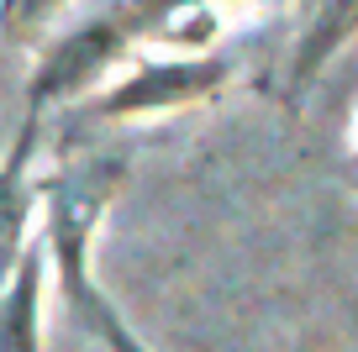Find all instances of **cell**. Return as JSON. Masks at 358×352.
I'll return each mask as SVG.
<instances>
[{
  "label": "cell",
  "mask_w": 358,
  "mask_h": 352,
  "mask_svg": "<svg viewBox=\"0 0 358 352\" xmlns=\"http://www.w3.org/2000/svg\"><path fill=\"white\" fill-rule=\"evenodd\" d=\"M127 184V158L106 153L90 158V163H74L64 174L43 179V216H37V237L48 247V263H53V279H85L90 274V253H95V237H101L106 210L116 205Z\"/></svg>",
  "instance_id": "obj_1"
},
{
  "label": "cell",
  "mask_w": 358,
  "mask_h": 352,
  "mask_svg": "<svg viewBox=\"0 0 358 352\" xmlns=\"http://www.w3.org/2000/svg\"><path fill=\"white\" fill-rule=\"evenodd\" d=\"M232 85V58L227 53H169V58H132L122 79L95 89L90 110L101 122H148L169 110H190L216 100Z\"/></svg>",
  "instance_id": "obj_2"
},
{
  "label": "cell",
  "mask_w": 358,
  "mask_h": 352,
  "mask_svg": "<svg viewBox=\"0 0 358 352\" xmlns=\"http://www.w3.org/2000/svg\"><path fill=\"white\" fill-rule=\"evenodd\" d=\"M132 47L137 43L122 32L111 6L101 16H90V22H74L69 32H58L32 58V74H27V116H48V110L69 105V100H85L90 89H106L116 68L132 64Z\"/></svg>",
  "instance_id": "obj_3"
},
{
  "label": "cell",
  "mask_w": 358,
  "mask_h": 352,
  "mask_svg": "<svg viewBox=\"0 0 358 352\" xmlns=\"http://www.w3.org/2000/svg\"><path fill=\"white\" fill-rule=\"evenodd\" d=\"M37 137H43V116H27L11 147L0 153V284L16 274L22 253L37 242V210H43Z\"/></svg>",
  "instance_id": "obj_4"
},
{
  "label": "cell",
  "mask_w": 358,
  "mask_h": 352,
  "mask_svg": "<svg viewBox=\"0 0 358 352\" xmlns=\"http://www.w3.org/2000/svg\"><path fill=\"white\" fill-rule=\"evenodd\" d=\"M258 0H116L111 16L132 43H174L190 53H211L227 11H248Z\"/></svg>",
  "instance_id": "obj_5"
},
{
  "label": "cell",
  "mask_w": 358,
  "mask_h": 352,
  "mask_svg": "<svg viewBox=\"0 0 358 352\" xmlns=\"http://www.w3.org/2000/svg\"><path fill=\"white\" fill-rule=\"evenodd\" d=\"M353 37H358V0H311V16H306L301 37L290 47V64H285V95H290V105L311 95V85L327 74V64Z\"/></svg>",
  "instance_id": "obj_6"
},
{
  "label": "cell",
  "mask_w": 358,
  "mask_h": 352,
  "mask_svg": "<svg viewBox=\"0 0 358 352\" xmlns=\"http://www.w3.org/2000/svg\"><path fill=\"white\" fill-rule=\"evenodd\" d=\"M48 274H53V263L37 237L22 253L16 274L0 284V352H48V326H43Z\"/></svg>",
  "instance_id": "obj_7"
},
{
  "label": "cell",
  "mask_w": 358,
  "mask_h": 352,
  "mask_svg": "<svg viewBox=\"0 0 358 352\" xmlns=\"http://www.w3.org/2000/svg\"><path fill=\"white\" fill-rule=\"evenodd\" d=\"M58 300H69V305H74V316L95 331V342H101L106 352H153V347H148V342L122 321V310L106 300V289L95 284V274L64 279V284H58Z\"/></svg>",
  "instance_id": "obj_8"
},
{
  "label": "cell",
  "mask_w": 358,
  "mask_h": 352,
  "mask_svg": "<svg viewBox=\"0 0 358 352\" xmlns=\"http://www.w3.org/2000/svg\"><path fill=\"white\" fill-rule=\"evenodd\" d=\"M69 0H0V32L6 37H32L64 11Z\"/></svg>",
  "instance_id": "obj_9"
}]
</instances>
